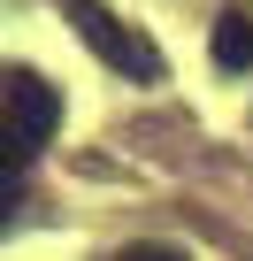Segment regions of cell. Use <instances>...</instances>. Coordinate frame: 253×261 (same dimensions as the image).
Returning <instances> with one entry per match:
<instances>
[{"label": "cell", "mask_w": 253, "mask_h": 261, "mask_svg": "<svg viewBox=\"0 0 253 261\" xmlns=\"http://www.w3.org/2000/svg\"><path fill=\"white\" fill-rule=\"evenodd\" d=\"M0 108H8V123L23 130L31 146H46L54 123H62V92H54L39 69H8V77H0Z\"/></svg>", "instance_id": "7a4b0ae2"}, {"label": "cell", "mask_w": 253, "mask_h": 261, "mask_svg": "<svg viewBox=\"0 0 253 261\" xmlns=\"http://www.w3.org/2000/svg\"><path fill=\"white\" fill-rule=\"evenodd\" d=\"M69 8V23H77V39L107 62V69H123V77H138V85H161V54H154V39H138L131 23H115L100 0H62Z\"/></svg>", "instance_id": "6da1fadb"}, {"label": "cell", "mask_w": 253, "mask_h": 261, "mask_svg": "<svg viewBox=\"0 0 253 261\" xmlns=\"http://www.w3.org/2000/svg\"><path fill=\"white\" fill-rule=\"evenodd\" d=\"M31 154H39V146H31L23 130L8 123V108H0V185H16V177L31 169Z\"/></svg>", "instance_id": "277c9868"}, {"label": "cell", "mask_w": 253, "mask_h": 261, "mask_svg": "<svg viewBox=\"0 0 253 261\" xmlns=\"http://www.w3.org/2000/svg\"><path fill=\"white\" fill-rule=\"evenodd\" d=\"M16 223V185H0V230Z\"/></svg>", "instance_id": "8992f818"}, {"label": "cell", "mask_w": 253, "mask_h": 261, "mask_svg": "<svg viewBox=\"0 0 253 261\" xmlns=\"http://www.w3.org/2000/svg\"><path fill=\"white\" fill-rule=\"evenodd\" d=\"M215 69H253V16H215Z\"/></svg>", "instance_id": "3957f363"}, {"label": "cell", "mask_w": 253, "mask_h": 261, "mask_svg": "<svg viewBox=\"0 0 253 261\" xmlns=\"http://www.w3.org/2000/svg\"><path fill=\"white\" fill-rule=\"evenodd\" d=\"M115 261H184V253H177V246H123Z\"/></svg>", "instance_id": "5b68a950"}]
</instances>
